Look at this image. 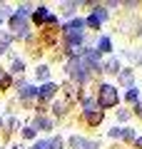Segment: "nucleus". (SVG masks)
Instances as JSON below:
<instances>
[{
    "label": "nucleus",
    "instance_id": "1",
    "mask_svg": "<svg viewBox=\"0 0 142 149\" xmlns=\"http://www.w3.org/2000/svg\"><path fill=\"white\" fill-rule=\"evenodd\" d=\"M97 107H100L102 112L105 109H112V107H117V102H120V95H117V90L112 85H100L97 87Z\"/></svg>",
    "mask_w": 142,
    "mask_h": 149
},
{
    "label": "nucleus",
    "instance_id": "2",
    "mask_svg": "<svg viewBox=\"0 0 142 149\" xmlns=\"http://www.w3.org/2000/svg\"><path fill=\"white\" fill-rule=\"evenodd\" d=\"M65 70H67V74L72 77L75 82H80V85L87 82V77H90V74H87V67H85L82 60H80V55H72V57L67 60V67H65Z\"/></svg>",
    "mask_w": 142,
    "mask_h": 149
},
{
    "label": "nucleus",
    "instance_id": "3",
    "mask_svg": "<svg viewBox=\"0 0 142 149\" xmlns=\"http://www.w3.org/2000/svg\"><path fill=\"white\" fill-rule=\"evenodd\" d=\"M10 27L20 32V37H30V32H27V17L18 15V13H13V15H10Z\"/></svg>",
    "mask_w": 142,
    "mask_h": 149
},
{
    "label": "nucleus",
    "instance_id": "4",
    "mask_svg": "<svg viewBox=\"0 0 142 149\" xmlns=\"http://www.w3.org/2000/svg\"><path fill=\"white\" fill-rule=\"evenodd\" d=\"M70 149H100V144L92 142V139H85V137H80V134H75V137H70Z\"/></svg>",
    "mask_w": 142,
    "mask_h": 149
},
{
    "label": "nucleus",
    "instance_id": "5",
    "mask_svg": "<svg viewBox=\"0 0 142 149\" xmlns=\"http://www.w3.org/2000/svg\"><path fill=\"white\" fill-rule=\"evenodd\" d=\"M55 92H58V85H55V82H45V85L37 90L35 97H40L42 102H47V100H53V97H55Z\"/></svg>",
    "mask_w": 142,
    "mask_h": 149
},
{
    "label": "nucleus",
    "instance_id": "6",
    "mask_svg": "<svg viewBox=\"0 0 142 149\" xmlns=\"http://www.w3.org/2000/svg\"><path fill=\"white\" fill-rule=\"evenodd\" d=\"M102 119H105V112H102V109H90V112H85V122H87L90 127H97Z\"/></svg>",
    "mask_w": 142,
    "mask_h": 149
},
{
    "label": "nucleus",
    "instance_id": "7",
    "mask_svg": "<svg viewBox=\"0 0 142 149\" xmlns=\"http://www.w3.org/2000/svg\"><path fill=\"white\" fill-rule=\"evenodd\" d=\"M65 42H67L70 47H80V45L85 42V35L82 32H65Z\"/></svg>",
    "mask_w": 142,
    "mask_h": 149
},
{
    "label": "nucleus",
    "instance_id": "8",
    "mask_svg": "<svg viewBox=\"0 0 142 149\" xmlns=\"http://www.w3.org/2000/svg\"><path fill=\"white\" fill-rule=\"evenodd\" d=\"M112 52V40L110 37H100L97 42V55H110Z\"/></svg>",
    "mask_w": 142,
    "mask_h": 149
},
{
    "label": "nucleus",
    "instance_id": "9",
    "mask_svg": "<svg viewBox=\"0 0 142 149\" xmlns=\"http://www.w3.org/2000/svg\"><path fill=\"white\" fill-rule=\"evenodd\" d=\"M85 27V20L82 17H75V20H70L67 25H65V32H80Z\"/></svg>",
    "mask_w": 142,
    "mask_h": 149
},
{
    "label": "nucleus",
    "instance_id": "10",
    "mask_svg": "<svg viewBox=\"0 0 142 149\" xmlns=\"http://www.w3.org/2000/svg\"><path fill=\"white\" fill-rule=\"evenodd\" d=\"M37 95V87L32 85H20V100H32Z\"/></svg>",
    "mask_w": 142,
    "mask_h": 149
},
{
    "label": "nucleus",
    "instance_id": "11",
    "mask_svg": "<svg viewBox=\"0 0 142 149\" xmlns=\"http://www.w3.org/2000/svg\"><path fill=\"white\" fill-rule=\"evenodd\" d=\"M32 129H35V132H37V129H45V132H47V129H53V122H50L47 117H42V114H40V117L35 119V127H32Z\"/></svg>",
    "mask_w": 142,
    "mask_h": 149
},
{
    "label": "nucleus",
    "instance_id": "12",
    "mask_svg": "<svg viewBox=\"0 0 142 149\" xmlns=\"http://www.w3.org/2000/svg\"><path fill=\"white\" fill-rule=\"evenodd\" d=\"M90 15H92L95 20H100V22H102V20H107V10H105V5H95Z\"/></svg>",
    "mask_w": 142,
    "mask_h": 149
},
{
    "label": "nucleus",
    "instance_id": "13",
    "mask_svg": "<svg viewBox=\"0 0 142 149\" xmlns=\"http://www.w3.org/2000/svg\"><path fill=\"white\" fill-rule=\"evenodd\" d=\"M32 20H35L37 25H42V22L47 20V8H45V5H42V8H37V10L32 13Z\"/></svg>",
    "mask_w": 142,
    "mask_h": 149
},
{
    "label": "nucleus",
    "instance_id": "14",
    "mask_svg": "<svg viewBox=\"0 0 142 149\" xmlns=\"http://www.w3.org/2000/svg\"><path fill=\"white\" fill-rule=\"evenodd\" d=\"M105 72H110V74H120V62H117V60H110V62L105 65Z\"/></svg>",
    "mask_w": 142,
    "mask_h": 149
},
{
    "label": "nucleus",
    "instance_id": "15",
    "mask_svg": "<svg viewBox=\"0 0 142 149\" xmlns=\"http://www.w3.org/2000/svg\"><path fill=\"white\" fill-rule=\"evenodd\" d=\"M10 85H13L10 74H8V72H0V90H8Z\"/></svg>",
    "mask_w": 142,
    "mask_h": 149
},
{
    "label": "nucleus",
    "instance_id": "16",
    "mask_svg": "<svg viewBox=\"0 0 142 149\" xmlns=\"http://www.w3.org/2000/svg\"><path fill=\"white\" fill-rule=\"evenodd\" d=\"M85 25H87V27H92V30H100V27H102V22H100V20H95L92 15H87V17H85Z\"/></svg>",
    "mask_w": 142,
    "mask_h": 149
},
{
    "label": "nucleus",
    "instance_id": "17",
    "mask_svg": "<svg viewBox=\"0 0 142 149\" xmlns=\"http://www.w3.org/2000/svg\"><path fill=\"white\" fill-rule=\"evenodd\" d=\"M75 8H77V3H63V15L70 17V15L75 13Z\"/></svg>",
    "mask_w": 142,
    "mask_h": 149
},
{
    "label": "nucleus",
    "instance_id": "18",
    "mask_svg": "<svg viewBox=\"0 0 142 149\" xmlns=\"http://www.w3.org/2000/svg\"><path fill=\"white\" fill-rule=\"evenodd\" d=\"M63 137H53L50 142H47V149H63Z\"/></svg>",
    "mask_w": 142,
    "mask_h": 149
},
{
    "label": "nucleus",
    "instance_id": "19",
    "mask_svg": "<svg viewBox=\"0 0 142 149\" xmlns=\"http://www.w3.org/2000/svg\"><path fill=\"white\" fill-rule=\"evenodd\" d=\"M35 72H37V77H40V80H47V77H50V67H47V65H40Z\"/></svg>",
    "mask_w": 142,
    "mask_h": 149
},
{
    "label": "nucleus",
    "instance_id": "20",
    "mask_svg": "<svg viewBox=\"0 0 142 149\" xmlns=\"http://www.w3.org/2000/svg\"><path fill=\"white\" fill-rule=\"evenodd\" d=\"M120 82H122V85H132V70L120 72Z\"/></svg>",
    "mask_w": 142,
    "mask_h": 149
},
{
    "label": "nucleus",
    "instance_id": "21",
    "mask_svg": "<svg viewBox=\"0 0 142 149\" xmlns=\"http://www.w3.org/2000/svg\"><path fill=\"white\" fill-rule=\"evenodd\" d=\"M137 97H140V90H137V87H130V92L125 95V100L127 102H137Z\"/></svg>",
    "mask_w": 142,
    "mask_h": 149
},
{
    "label": "nucleus",
    "instance_id": "22",
    "mask_svg": "<svg viewBox=\"0 0 142 149\" xmlns=\"http://www.w3.org/2000/svg\"><path fill=\"white\" fill-rule=\"evenodd\" d=\"M122 139H125V142H135V139H137L135 129H122Z\"/></svg>",
    "mask_w": 142,
    "mask_h": 149
},
{
    "label": "nucleus",
    "instance_id": "23",
    "mask_svg": "<svg viewBox=\"0 0 142 149\" xmlns=\"http://www.w3.org/2000/svg\"><path fill=\"white\" fill-rule=\"evenodd\" d=\"M92 107H95V100H90V97H82V109H85V112H90Z\"/></svg>",
    "mask_w": 142,
    "mask_h": 149
},
{
    "label": "nucleus",
    "instance_id": "24",
    "mask_svg": "<svg viewBox=\"0 0 142 149\" xmlns=\"http://www.w3.org/2000/svg\"><path fill=\"white\" fill-rule=\"evenodd\" d=\"M25 70V62L22 60H13V72H22Z\"/></svg>",
    "mask_w": 142,
    "mask_h": 149
},
{
    "label": "nucleus",
    "instance_id": "25",
    "mask_svg": "<svg viewBox=\"0 0 142 149\" xmlns=\"http://www.w3.org/2000/svg\"><path fill=\"white\" fill-rule=\"evenodd\" d=\"M65 112H67V104L65 102H58L55 104V114H65Z\"/></svg>",
    "mask_w": 142,
    "mask_h": 149
},
{
    "label": "nucleus",
    "instance_id": "26",
    "mask_svg": "<svg viewBox=\"0 0 142 149\" xmlns=\"http://www.w3.org/2000/svg\"><path fill=\"white\" fill-rule=\"evenodd\" d=\"M22 137H25V139H32V137H35V129H32V127H25V129H22Z\"/></svg>",
    "mask_w": 142,
    "mask_h": 149
},
{
    "label": "nucleus",
    "instance_id": "27",
    "mask_svg": "<svg viewBox=\"0 0 142 149\" xmlns=\"http://www.w3.org/2000/svg\"><path fill=\"white\" fill-rule=\"evenodd\" d=\"M107 134H110L112 139H117V137H122V129H120V127H112V129H110Z\"/></svg>",
    "mask_w": 142,
    "mask_h": 149
},
{
    "label": "nucleus",
    "instance_id": "28",
    "mask_svg": "<svg viewBox=\"0 0 142 149\" xmlns=\"http://www.w3.org/2000/svg\"><path fill=\"white\" fill-rule=\"evenodd\" d=\"M30 149H47V142H45V139H37V142L32 144Z\"/></svg>",
    "mask_w": 142,
    "mask_h": 149
},
{
    "label": "nucleus",
    "instance_id": "29",
    "mask_svg": "<svg viewBox=\"0 0 142 149\" xmlns=\"http://www.w3.org/2000/svg\"><path fill=\"white\" fill-rule=\"evenodd\" d=\"M127 117H130V112H127V109H120V112H117V119H120V122H125Z\"/></svg>",
    "mask_w": 142,
    "mask_h": 149
},
{
    "label": "nucleus",
    "instance_id": "30",
    "mask_svg": "<svg viewBox=\"0 0 142 149\" xmlns=\"http://www.w3.org/2000/svg\"><path fill=\"white\" fill-rule=\"evenodd\" d=\"M45 22H47V25H55V22H58V17H55V15H47Z\"/></svg>",
    "mask_w": 142,
    "mask_h": 149
},
{
    "label": "nucleus",
    "instance_id": "31",
    "mask_svg": "<svg viewBox=\"0 0 142 149\" xmlns=\"http://www.w3.org/2000/svg\"><path fill=\"white\" fill-rule=\"evenodd\" d=\"M135 114H137V117H142V102H137V107H135Z\"/></svg>",
    "mask_w": 142,
    "mask_h": 149
},
{
    "label": "nucleus",
    "instance_id": "32",
    "mask_svg": "<svg viewBox=\"0 0 142 149\" xmlns=\"http://www.w3.org/2000/svg\"><path fill=\"white\" fill-rule=\"evenodd\" d=\"M135 144H137V149H142V137H137V139H135Z\"/></svg>",
    "mask_w": 142,
    "mask_h": 149
},
{
    "label": "nucleus",
    "instance_id": "33",
    "mask_svg": "<svg viewBox=\"0 0 142 149\" xmlns=\"http://www.w3.org/2000/svg\"><path fill=\"white\" fill-rule=\"evenodd\" d=\"M0 127H3V119H0Z\"/></svg>",
    "mask_w": 142,
    "mask_h": 149
},
{
    "label": "nucleus",
    "instance_id": "34",
    "mask_svg": "<svg viewBox=\"0 0 142 149\" xmlns=\"http://www.w3.org/2000/svg\"><path fill=\"white\" fill-rule=\"evenodd\" d=\"M0 20H3V17H0Z\"/></svg>",
    "mask_w": 142,
    "mask_h": 149
}]
</instances>
